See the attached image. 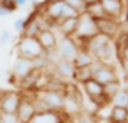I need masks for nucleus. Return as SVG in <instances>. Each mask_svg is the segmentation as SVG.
Returning <instances> with one entry per match:
<instances>
[{"instance_id":"obj_27","label":"nucleus","mask_w":128,"mask_h":123,"mask_svg":"<svg viewBox=\"0 0 128 123\" xmlns=\"http://www.w3.org/2000/svg\"><path fill=\"white\" fill-rule=\"evenodd\" d=\"M12 41V33L9 30H2L0 32V45H6Z\"/></svg>"},{"instance_id":"obj_4","label":"nucleus","mask_w":128,"mask_h":123,"mask_svg":"<svg viewBox=\"0 0 128 123\" xmlns=\"http://www.w3.org/2000/svg\"><path fill=\"white\" fill-rule=\"evenodd\" d=\"M36 113L33 105V92H21V99L17 108V117L20 123H27Z\"/></svg>"},{"instance_id":"obj_25","label":"nucleus","mask_w":128,"mask_h":123,"mask_svg":"<svg viewBox=\"0 0 128 123\" xmlns=\"http://www.w3.org/2000/svg\"><path fill=\"white\" fill-rule=\"evenodd\" d=\"M0 6L6 8L11 14L15 12V11L18 9V6H17V3H15V0H0Z\"/></svg>"},{"instance_id":"obj_30","label":"nucleus","mask_w":128,"mask_h":123,"mask_svg":"<svg viewBox=\"0 0 128 123\" xmlns=\"http://www.w3.org/2000/svg\"><path fill=\"white\" fill-rule=\"evenodd\" d=\"M15 3H17L18 8H24V6L29 5V0H15Z\"/></svg>"},{"instance_id":"obj_34","label":"nucleus","mask_w":128,"mask_h":123,"mask_svg":"<svg viewBox=\"0 0 128 123\" xmlns=\"http://www.w3.org/2000/svg\"><path fill=\"white\" fill-rule=\"evenodd\" d=\"M124 2H125V5H126V8H128V0H124Z\"/></svg>"},{"instance_id":"obj_11","label":"nucleus","mask_w":128,"mask_h":123,"mask_svg":"<svg viewBox=\"0 0 128 123\" xmlns=\"http://www.w3.org/2000/svg\"><path fill=\"white\" fill-rule=\"evenodd\" d=\"M63 0H48L45 2V5L42 6V15L50 20L51 23H56L60 20V15H62V8H63Z\"/></svg>"},{"instance_id":"obj_7","label":"nucleus","mask_w":128,"mask_h":123,"mask_svg":"<svg viewBox=\"0 0 128 123\" xmlns=\"http://www.w3.org/2000/svg\"><path fill=\"white\" fill-rule=\"evenodd\" d=\"M21 99L20 90H6L0 93V113L15 114Z\"/></svg>"},{"instance_id":"obj_1","label":"nucleus","mask_w":128,"mask_h":123,"mask_svg":"<svg viewBox=\"0 0 128 123\" xmlns=\"http://www.w3.org/2000/svg\"><path fill=\"white\" fill-rule=\"evenodd\" d=\"M17 56L24 57V59H30V60H36L44 54V50L41 47V44L38 42L36 38H30V36H20L17 45Z\"/></svg>"},{"instance_id":"obj_18","label":"nucleus","mask_w":128,"mask_h":123,"mask_svg":"<svg viewBox=\"0 0 128 123\" xmlns=\"http://www.w3.org/2000/svg\"><path fill=\"white\" fill-rule=\"evenodd\" d=\"M84 14H88L89 17H92L94 20H98V18H102L106 17V12H104V8H102V3L101 0L100 2H94V3H89L86 6V11Z\"/></svg>"},{"instance_id":"obj_6","label":"nucleus","mask_w":128,"mask_h":123,"mask_svg":"<svg viewBox=\"0 0 128 123\" xmlns=\"http://www.w3.org/2000/svg\"><path fill=\"white\" fill-rule=\"evenodd\" d=\"M78 50H80V45H78V42L72 36H62L60 39H57L56 51H57L60 59H65V60H71L72 62V59L76 57Z\"/></svg>"},{"instance_id":"obj_33","label":"nucleus","mask_w":128,"mask_h":123,"mask_svg":"<svg viewBox=\"0 0 128 123\" xmlns=\"http://www.w3.org/2000/svg\"><path fill=\"white\" fill-rule=\"evenodd\" d=\"M30 3H38V0H29Z\"/></svg>"},{"instance_id":"obj_20","label":"nucleus","mask_w":128,"mask_h":123,"mask_svg":"<svg viewBox=\"0 0 128 123\" xmlns=\"http://www.w3.org/2000/svg\"><path fill=\"white\" fill-rule=\"evenodd\" d=\"M92 74H94V72H92V65H90V66H84V68H77V69L74 71L72 78L82 84V83L90 80V78H92Z\"/></svg>"},{"instance_id":"obj_9","label":"nucleus","mask_w":128,"mask_h":123,"mask_svg":"<svg viewBox=\"0 0 128 123\" xmlns=\"http://www.w3.org/2000/svg\"><path fill=\"white\" fill-rule=\"evenodd\" d=\"M95 24H96L98 33H101V35H106L112 39L119 35V29H120V21L119 20H114V18L106 15L102 18L95 20Z\"/></svg>"},{"instance_id":"obj_14","label":"nucleus","mask_w":128,"mask_h":123,"mask_svg":"<svg viewBox=\"0 0 128 123\" xmlns=\"http://www.w3.org/2000/svg\"><path fill=\"white\" fill-rule=\"evenodd\" d=\"M36 39H38V42L41 44V47H42L44 51H51V50L56 48L59 38H57V35L53 32V29H44V30H41V32L36 35Z\"/></svg>"},{"instance_id":"obj_5","label":"nucleus","mask_w":128,"mask_h":123,"mask_svg":"<svg viewBox=\"0 0 128 123\" xmlns=\"http://www.w3.org/2000/svg\"><path fill=\"white\" fill-rule=\"evenodd\" d=\"M82 89H83L84 95H86L89 99H92L98 107H102V105H107V104H108V101L104 98V87H102V84L98 83L96 80L90 78V80L82 83Z\"/></svg>"},{"instance_id":"obj_22","label":"nucleus","mask_w":128,"mask_h":123,"mask_svg":"<svg viewBox=\"0 0 128 123\" xmlns=\"http://www.w3.org/2000/svg\"><path fill=\"white\" fill-rule=\"evenodd\" d=\"M63 3L68 5V6H71L72 9H76L78 14H84L86 6H88L84 3V0H63Z\"/></svg>"},{"instance_id":"obj_17","label":"nucleus","mask_w":128,"mask_h":123,"mask_svg":"<svg viewBox=\"0 0 128 123\" xmlns=\"http://www.w3.org/2000/svg\"><path fill=\"white\" fill-rule=\"evenodd\" d=\"M110 122L114 123H125L128 120V107H120V105H113L110 108Z\"/></svg>"},{"instance_id":"obj_8","label":"nucleus","mask_w":128,"mask_h":123,"mask_svg":"<svg viewBox=\"0 0 128 123\" xmlns=\"http://www.w3.org/2000/svg\"><path fill=\"white\" fill-rule=\"evenodd\" d=\"M68 120H70V117H68L65 113L48 110V111L35 113L33 117H32L27 123H66Z\"/></svg>"},{"instance_id":"obj_36","label":"nucleus","mask_w":128,"mask_h":123,"mask_svg":"<svg viewBox=\"0 0 128 123\" xmlns=\"http://www.w3.org/2000/svg\"><path fill=\"white\" fill-rule=\"evenodd\" d=\"M125 123H128V120H126V122H125Z\"/></svg>"},{"instance_id":"obj_2","label":"nucleus","mask_w":128,"mask_h":123,"mask_svg":"<svg viewBox=\"0 0 128 123\" xmlns=\"http://www.w3.org/2000/svg\"><path fill=\"white\" fill-rule=\"evenodd\" d=\"M98 30H96V24H95V20L92 17H89L88 14H80L78 15V24H77V30H76V35L72 36L78 45L82 42H84L86 39L92 38L94 35H96Z\"/></svg>"},{"instance_id":"obj_12","label":"nucleus","mask_w":128,"mask_h":123,"mask_svg":"<svg viewBox=\"0 0 128 123\" xmlns=\"http://www.w3.org/2000/svg\"><path fill=\"white\" fill-rule=\"evenodd\" d=\"M53 68V72L60 78V80H70L72 78L74 75V65H72V62L71 60H65V59H59L54 65H50Z\"/></svg>"},{"instance_id":"obj_21","label":"nucleus","mask_w":128,"mask_h":123,"mask_svg":"<svg viewBox=\"0 0 128 123\" xmlns=\"http://www.w3.org/2000/svg\"><path fill=\"white\" fill-rule=\"evenodd\" d=\"M110 104L113 105H120V107H128V89L122 87L110 101Z\"/></svg>"},{"instance_id":"obj_31","label":"nucleus","mask_w":128,"mask_h":123,"mask_svg":"<svg viewBox=\"0 0 128 123\" xmlns=\"http://www.w3.org/2000/svg\"><path fill=\"white\" fill-rule=\"evenodd\" d=\"M94 2H100V0H84V3L89 5V3H94Z\"/></svg>"},{"instance_id":"obj_3","label":"nucleus","mask_w":128,"mask_h":123,"mask_svg":"<svg viewBox=\"0 0 128 123\" xmlns=\"http://www.w3.org/2000/svg\"><path fill=\"white\" fill-rule=\"evenodd\" d=\"M92 72H94L92 78L101 84H107L110 81L119 80L118 71L113 65H107V63H102V62H98V60H95L92 63Z\"/></svg>"},{"instance_id":"obj_15","label":"nucleus","mask_w":128,"mask_h":123,"mask_svg":"<svg viewBox=\"0 0 128 123\" xmlns=\"http://www.w3.org/2000/svg\"><path fill=\"white\" fill-rule=\"evenodd\" d=\"M78 24V17L77 18H63L54 23L56 29L60 32L62 36H74Z\"/></svg>"},{"instance_id":"obj_32","label":"nucleus","mask_w":128,"mask_h":123,"mask_svg":"<svg viewBox=\"0 0 128 123\" xmlns=\"http://www.w3.org/2000/svg\"><path fill=\"white\" fill-rule=\"evenodd\" d=\"M125 20L128 21V8H126V11H125Z\"/></svg>"},{"instance_id":"obj_13","label":"nucleus","mask_w":128,"mask_h":123,"mask_svg":"<svg viewBox=\"0 0 128 123\" xmlns=\"http://www.w3.org/2000/svg\"><path fill=\"white\" fill-rule=\"evenodd\" d=\"M104 12L107 17L119 20L125 14V2L124 0H101Z\"/></svg>"},{"instance_id":"obj_35","label":"nucleus","mask_w":128,"mask_h":123,"mask_svg":"<svg viewBox=\"0 0 128 123\" xmlns=\"http://www.w3.org/2000/svg\"><path fill=\"white\" fill-rule=\"evenodd\" d=\"M110 123H114V122H110Z\"/></svg>"},{"instance_id":"obj_29","label":"nucleus","mask_w":128,"mask_h":123,"mask_svg":"<svg viewBox=\"0 0 128 123\" xmlns=\"http://www.w3.org/2000/svg\"><path fill=\"white\" fill-rule=\"evenodd\" d=\"M9 15H11V12H9L6 8L0 6V18H5V17H9Z\"/></svg>"},{"instance_id":"obj_26","label":"nucleus","mask_w":128,"mask_h":123,"mask_svg":"<svg viewBox=\"0 0 128 123\" xmlns=\"http://www.w3.org/2000/svg\"><path fill=\"white\" fill-rule=\"evenodd\" d=\"M24 26H26V18H23V17H20V18H17V20L14 21V30H15L18 35L23 33Z\"/></svg>"},{"instance_id":"obj_16","label":"nucleus","mask_w":128,"mask_h":123,"mask_svg":"<svg viewBox=\"0 0 128 123\" xmlns=\"http://www.w3.org/2000/svg\"><path fill=\"white\" fill-rule=\"evenodd\" d=\"M94 62H95V59L92 57V54H90L88 50H84V48H82V47H80V50L77 51L76 57L72 59V65H74V68L77 69V68L90 66Z\"/></svg>"},{"instance_id":"obj_28","label":"nucleus","mask_w":128,"mask_h":123,"mask_svg":"<svg viewBox=\"0 0 128 123\" xmlns=\"http://www.w3.org/2000/svg\"><path fill=\"white\" fill-rule=\"evenodd\" d=\"M119 65H120V69H122L124 78L128 80V60H119Z\"/></svg>"},{"instance_id":"obj_24","label":"nucleus","mask_w":128,"mask_h":123,"mask_svg":"<svg viewBox=\"0 0 128 123\" xmlns=\"http://www.w3.org/2000/svg\"><path fill=\"white\" fill-rule=\"evenodd\" d=\"M0 123H20L17 114H8V113H0Z\"/></svg>"},{"instance_id":"obj_23","label":"nucleus","mask_w":128,"mask_h":123,"mask_svg":"<svg viewBox=\"0 0 128 123\" xmlns=\"http://www.w3.org/2000/svg\"><path fill=\"white\" fill-rule=\"evenodd\" d=\"M78 15H80V14H78L76 9H72V8H71V6H68V5H63L60 20H63V18H77Z\"/></svg>"},{"instance_id":"obj_19","label":"nucleus","mask_w":128,"mask_h":123,"mask_svg":"<svg viewBox=\"0 0 128 123\" xmlns=\"http://www.w3.org/2000/svg\"><path fill=\"white\" fill-rule=\"evenodd\" d=\"M102 87H104V98L108 101V104H110V101L113 99V96L122 89V84H120V81L119 80H114V81H110V83H107V84H102Z\"/></svg>"},{"instance_id":"obj_10","label":"nucleus","mask_w":128,"mask_h":123,"mask_svg":"<svg viewBox=\"0 0 128 123\" xmlns=\"http://www.w3.org/2000/svg\"><path fill=\"white\" fill-rule=\"evenodd\" d=\"M35 68L36 66H35V62L33 60L17 56L15 60H14V63H12V77L18 81V80L24 78L26 75H29Z\"/></svg>"}]
</instances>
